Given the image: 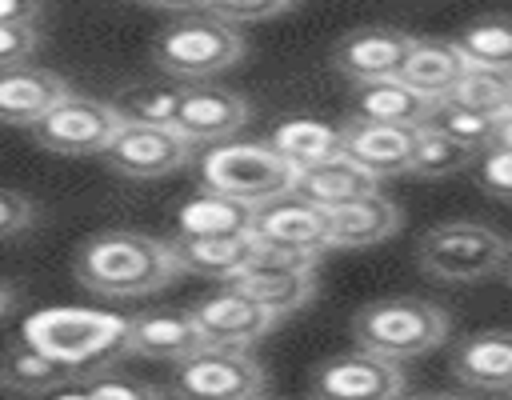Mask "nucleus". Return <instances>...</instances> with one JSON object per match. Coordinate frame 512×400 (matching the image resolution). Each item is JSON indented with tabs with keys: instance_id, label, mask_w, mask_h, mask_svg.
I'll return each mask as SVG.
<instances>
[{
	"instance_id": "nucleus-26",
	"label": "nucleus",
	"mask_w": 512,
	"mask_h": 400,
	"mask_svg": "<svg viewBox=\"0 0 512 400\" xmlns=\"http://www.w3.org/2000/svg\"><path fill=\"white\" fill-rule=\"evenodd\" d=\"M256 208L220 196V192H196L176 212V236H244L252 232Z\"/></svg>"
},
{
	"instance_id": "nucleus-38",
	"label": "nucleus",
	"mask_w": 512,
	"mask_h": 400,
	"mask_svg": "<svg viewBox=\"0 0 512 400\" xmlns=\"http://www.w3.org/2000/svg\"><path fill=\"white\" fill-rule=\"evenodd\" d=\"M44 8L36 0H0V28H40Z\"/></svg>"
},
{
	"instance_id": "nucleus-30",
	"label": "nucleus",
	"mask_w": 512,
	"mask_h": 400,
	"mask_svg": "<svg viewBox=\"0 0 512 400\" xmlns=\"http://www.w3.org/2000/svg\"><path fill=\"white\" fill-rule=\"evenodd\" d=\"M448 100H456V104H464V108H472V112H480V116L500 120V116L512 112V72H496V68H476V64H468Z\"/></svg>"
},
{
	"instance_id": "nucleus-35",
	"label": "nucleus",
	"mask_w": 512,
	"mask_h": 400,
	"mask_svg": "<svg viewBox=\"0 0 512 400\" xmlns=\"http://www.w3.org/2000/svg\"><path fill=\"white\" fill-rule=\"evenodd\" d=\"M36 224V204L24 196V192H12V188H0V240L4 236H20Z\"/></svg>"
},
{
	"instance_id": "nucleus-22",
	"label": "nucleus",
	"mask_w": 512,
	"mask_h": 400,
	"mask_svg": "<svg viewBox=\"0 0 512 400\" xmlns=\"http://www.w3.org/2000/svg\"><path fill=\"white\" fill-rule=\"evenodd\" d=\"M400 228V208L372 192L356 204L328 212V248H372Z\"/></svg>"
},
{
	"instance_id": "nucleus-25",
	"label": "nucleus",
	"mask_w": 512,
	"mask_h": 400,
	"mask_svg": "<svg viewBox=\"0 0 512 400\" xmlns=\"http://www.w3.org/2000/svg\"><path fill=\"white\" fill-rule=\"evenodd\" d=\"M436 100H424L400 80H380V84H360L356 88V120L368 124H388V128H424L432 116Z\"/></svg>"
},
{
	"instance_id": "nucleus-17",
	"label": "nucleus",
	"mask_w": 512,
	"mask_h": 400,
	"mask_svg": "<svg viewBox=\"0 0 512 400\" xmlns=\"http://www.w3.org/2000/svg\"><path fill=\"white\" fill-rule=\"evenodd\" d=\"M68 96H72V88L52 68H40V64L4 68L0 72V124L36 128Z\"/></svg>"
},
{
	"instance_id": "nucleus-18",
	"label": "nucleus",
	"mask_w": 512,
	"mask_h": 400,
	"mask_svg": "<svg viewBox=\"0 0 512 400\" xmlns=\"http://www.w3.org/2000/svg\"><path fill=\"white\" fill-rule=\"evenodd\" d=\"M452 376L476 392H512V332L492 328L456 344Z\"/></svg>"
},
{
	"instance_id": "nucleus-11",
	"label": "nucleus",
	"mask_w": 512,
	"mask_h": 400,
	"mask_svg": "<svg viewBox=\"0 0 512 400\" xmlns=\"http://www.w3.org/2000/svg\"><path fill=\"white\" fill-rule=\"evenodd\" d=\"M420 36L404 32V28H388V24H376V28H356L348 36H340V44L332 48V64L340 76L356 80L360 84H380V80H396L404 60L412 56Z\"/></svg>"
},
{
	"instance_id": "nucleus-2",
	"label": "nucleus",
	"mask_w": 512,
	"mask_h": 400,
	"mask_svg": "<svg viewBox=\"0 0 512 400\" xmlns=\"http://www.w3.org/2000/svg\"><path fill=\"white\" fill-rule=\"evenodd\" d=\"M124 336H128V320L116 312H100V308H40L24 320L20 340L28 348H36L40 356L56 360L60 368L84 376L88 368L108 364L112 356L124 352Z\"/></svg>"
},
{
	"instance_id": "nucleus-28",
	"label": "nucleus",
	"mask_w": 512,
	"mask_h": 400,
	"mask_svg": "<svg viewBox=\"0 0 512 400\" xmlns=\"http://www.w3.org/2000/svg\"><path fill=\"white\" fill-rule=\"evenodd\" d=\"M76 372L60 368L56 360L40 356L36 348H28L24 340H16L4 356H0V384L4 388H20V392H56L64 384H72Z\"/></svg>"
},
{
	"instance_id": "nucleus-12",
	"label": "nucleus",
	"mask_w": 512,
	"mask_h": 400,
	"mask_svg": "<svg viewBox=\"0 0 512 400\" xmlns=\"http://www.w3.org/2000/svg\"><path fill=\"white\" fill-rule=\"evenodd\" d=\"M252 240L264 248H284L300 256H324L328 252V212L300 200L296 192H284L256 208L252 216Z\"/></svg>"
},
{
	"instance_id": "nucleus-8",
	"label": "nucleus",
	"mask_w": 512,
	"mask_h": 400,
	"mask_svg": "<svg viewBox=\"0 0 512 400\" xmlns=\"http://www.w3.org/2000/svg\"><path fill=\"white\" fill-rule=\"evenodd\" d=\"M176 400H256L264 396V364L248 348H204L176 364Z\"/></svg>"
},
{
	"instance_id": "nucleus-34",
	"label": "nucleus",
	"mask_w": 512,
	"mask_h": 400,
	"mask_svg": "<svg viewBox=\"0 0 512 400\" xmlns=\"http://www.w3.org/2000/svg\"><path fill=\"white\" fill-rule=\"evenodd\" d=\"M476 180H480L492 196L512 200V148L492 144L488 152H480V156H476Z\"/></svg>"
},
{
	"instance_id": "nucleus-45",
	"label": "nucleus",
	"mask_w": 512,
	"mask_h": 400,
	"mask_svg": "<svg viewBox=\"0 0 512 400\" xmlns=\"http://www.w3.org/2000/svg\"><path fill=\"white\" fill-rule=\"evenodd\" d=\"M500 400H512V392H504V396H500Z\"/></svg>"
},
{
	"instance_id": "nucleus-16",
	"label": "nucleus",
	"mask_w": 512,
	"mask_h": 400,
	"mask_svg": "<svg viewBox=\"0 0 512 400\" xmlns=\"http://www.w3.org/2000/svg\"><path fill=\"white\" fill-rule=\"evenodd\" d=\"M416 132L420 128H388V124H368L352 116L348 124H340V156H348L372 180L400 176L412 164Z\"/></svg>"
},
{
	"instance_id": "nucleus-24",
	"label": "nucleus",
	"mask_w": 512,
	"mask_h": 400,
	"mask_svg": "<svg viewBox=\"0 0 512 400\" xmlns=\"http://www.w3.org/2000/svg\"><path fill=\"white\" fill-rule=\"evenodd\" d=\"M464 68L468 64L452 48V40H416V48L404 60V68H400L396 80L408 84L412 92H420L424 100H448L452 88L460 84Z\"/></svg>"
},
{
	"instance_id": "nucleus-13",
	"label": "nucleus",
	"mask_w": 512,
	"mask_h": 400,
	"mask_svg": "<svg viewBox=\"0 0 512 400\" xmlns=\"http://www.w3.org/2000/svg\"><path fill=\"white\" fill-rule=\"evenodd\" d=\"M188 316H192L204 348H252L280 324L272 312H264L260 304H252L248 296H240L228 284L220 292L204 296Z\"/></svg>"
},
{
	"instance_id": "nucleus-7",
	"label": "nucleus",
	"mask_w": 512,
	"mask_h": 400,
	"mask_svg": "<svg viewBox=\"0 0 512 400\" xmlns=\"http://www.w3.org/2000/svg\"><path fill=\"white\" fill-rule=\"evenodd\" d=\"M316 264H320L316 256H300V252L256 244V256L248 260V268L228 288H236L240 296H248L252 304H260L264 312L284 320V316H292L296 308H304L312 300Z\"/></svg>"
},
{
	"instance_id": "nucleus-33",
	"label": "nucleus",
	"mask_w": 512,
	"mask_h": 400,
	"mask_svg": "<svg viewBox=\"0 0 512 400\" xmlns=\"http://www.w3.org/2000/svg\"><path fill=\"white\" fill-rule=\"evenodd\" d=\"M204 16L228 24L232 32H244L248 24H264V20H276V16H288L292 4H276V0H260V4H200Z\"/></svg>"
},
{
	"instance_id": "nucleus-27",
	"label": "nucleus",
	"mask_w": 512,
	"mask_h": 400,
	"mask_svg": "<svg viewBox=\"0 0 512 400\" xmlns=\"http://www.w3.org/2000/svg\"><path fill=\"white\" fill-rule=\"evenodd\" d=\"M452 48L460 52L464 64L512 72V16H480L464 24L452 36Z\"/></svg>"
},
{
	"instance_id": "nucleus-4",
	"label": "nucleus",
	"mask_w": 512,
	"mask_h": 400,
	"mask_svg": "<svg viewBox=\"0 0 512 400\" xmlns=\"http://www.w3.org/2000/svg\"><path fill=\"white\" fill-rule=\"evenodd\" d=\"M168 16H176L168 28H160L156 44H152V60L180 80H204L216 76L224 68H232L244 56V36L232 32L228 24L204 16L200 4L192 8H164Z\"/></svg>"
},
{
	"instance_id": "nucleus-5",
	"label": "nucleus",
	"mask_w": 512,
	"mask_h": 400,
	"mask_svg": "<svg viewBox=\"0 0 512 400\" xmlns=\"http://www.w3.org/2000/svg\"><path fill=\"white\" fill-rule=\"evenodd\" d=\"M508 252H512L508 236H500L496 228H488L480 220L432 224L416 244L420 268L448 284H476V280L496 276L504 268Z\"/></svg>"
},
{
	"instance_id": "nucleus-21",
	"label": "nucleus",
	"mask_w": 512,
	"mask_h": 400,
	"mask_svg": "<svg viewBox=\"0 0 512 400\" xmlns=\"http://www.w3.org/2000/svg\"><path fill=\"white\" fill-rule=\"evenodd\" d=\"M292 192H296L300 200L316 204L320 212H336V208H344V204H356V200L372 196V192H376V180H372L364 168H356L348 156H336V160H324V164H316V168L296 172Z\"/></svg>"
},
{
	"instance_id": "nucleus-3",
	"label": "nucleus",
	"mask_w": 512,
	"mask_h": 400,
	"mask_svg": "<svg viewBox=\"0 0 512 400\" xmlns=\"http://www.w3.org/2000/svg\"><path fill=\"white\" fill-rule=\"evenodd\" d=\"M448 312L420 296H388L372 300L356 312L352 336L356 348L384 356V360H412L424 352H436L448 340Z\"/></svg>"
},
{
	"instance_id": "nucleus-6",
	"label": "nucleus",
	"mask_w": 512,
	"mask_h": 400,
	"mask_svg": "<svg viewBox=\"0 0 512 400\" xmlns=\"http://www.w3.org/2000/svg\"><path fill=\"white\" fill-rule=\"evenodd\" d=\"M200 184H204V192H220L248 208H260V204L292 192L296 168L284 164L268 144L228 140L200 156Z\"/></svg>"
},
{
	"instance_id": "nucleus-9",
	"label": "nucleus",
	"mask_w": 512,
	"mask_h": 400,
	"mask_svg": "<svg viewBox=\"0 0 512 400\" xmlns=\"http://www.w3.org/2000/svg\"><path fill=\"white\" fill-rule=\"evenodd\" d=\"M120 128H124V120L116 116V108L108 100L72 92L32 128V136L48 152H60V156H104Z\"/></svg>"
},
{
	"instance_id": "nucleus-37",
	"label": "nucleus",
	"mask_w": 512,
	"mask_h": 400,
	"mask_svg": "<svg viewBox=\"0 0 512 400\" xmlns=\"http://www.w3.org/2000/svg\"><path fill=\"white\" fill-rule=\"evenodd\" d=\"M88 392H92L96 400H164L160 388H152V384H140V380H112V376L92 380Z\"/></svg>"
},
{
	"instance_id": "nucleus-14",
	"label": "nucleus",
	"mask_w": 512,
	"mask_h": 400,
	"mask_svg": "<svg viewBox=\"0 0 512 400\" xmlns=\"http://www.w3.org/2000/svg\"><path fill=\"white\" fill-rule=\"evenodd\" d=\"M192 156V144L176 128H148V124H124L104 152L108 168L128 180H156L176 168H184Z\"/></svg>"
},
{
	"instance_id": "nucleus-20",
	"label": "nucleus",
	"mask_w": 512,
	"mask_h": 400,
	"mask_svg": "<svg viewBox=\"0 0 512 400\" xmlns=\"http://www.w3.org/2000/svg\"><path fill=\"white\" fill-rule=\"evenodd\" d=\"M124 352L180 364V360L204 352V340H200V332H196L188 312H148V316H132L128 320Z\"/></svg>"
},
{
	"instance_id": "nucleus-19",
	"label": "nucleus",
	"mask_w": 512,
	"mask_h": 400,
	"mask_svg": "<svg viewBox=\"0 0 512 400\" xmlns=\"http://www.w3.org/2000/svg\"><path fill=\"white\" fill-rule=\"evenodd\" d=\"M168 248L176 256L180 272L224 280V284H232L248 268V260L256 256L252 232H244V236H172Z\"/></svg>"
},
{
	"instance_id": "nucleus-44",
	"label": "nucleus",
	"mask_w": 512,
	"mask_h": 400,
	"mask_svg": "<svg viewBox=\"0 0 512 400\" xmlns=\"http://www.w3.org/2000/svg\"><path fill=\"white\" fill-rule=\"evenodd\" d=\"M256 400H280V396H256Z\"/></svg>"
},
{
	"instance_id": "nucleus-41",
	"label": "nucleus",
	"mask_w": 512,
	"mask_h": 400,
	"mask_svg": "<svg viewBox=\"0 0 512 400\" xmlns=\"http://www.w3.org/2000/svg\"><path fill=\"white\" fill-rule=\"evenodd\" d=\"M12 304H16V288H12V284H4V280H0V320H4V316H8V312H12Z\"/></svg>"
},
{
	"instance_id": "nucleus-10",
	"label": "nucleus",
	"mask_w": 512,
	"mask_h": 400,
	"mask_svg": "<svg viewBox=\"0 0 512 400\" xmlns=\"http://www.w3.org/2000/svg\"><path fill=\"white\" fill-rule=\"evenodd\" d=\"M404 372L400 364L372 356L364 348L340 352L312 372V400H400Z\"/></svg>"
},
{
	"instance_id": "nucleus-39",
	"label": "nucleus",
	"mask_w": 512,
	"mask_h": 400,
	"mask_svg": "<svg viewBox=\"0 0 512 400\" xmlns=\"http://www.w3.org/2000/svg\"><path fill=\"white\" fill-rule=\"evenodd\" d=\"M48 400H96L88 388H56V392H48Z\"/></svg>"
},
{
	"instance_id": "nucleus-36",
	"label": "nucleus",
	"mask_w": 512,
	"mask_h": 400,
	"mask_svg": "<svg viewBox=\"0 0 512 400\" xmlns=\"http://www.w3.org/2000/svg\"><path fill=\"white\" fill-rule=\"evenodd\" d=\"M40 48V28H0V72L20 68Z\"/></svg>"
},
{
	"instance_id": "nucleus-1",
	"label": "nucleus",
	"mask_w": 512,
	"mask_h": 400,
	"mask_svg": "<svg viewBox=\"0 0 512 400\" xmlns=\"http://www.w3.org/2000/svg\"><path fill=\"white\" fill-rule=\"evenodd\" d=\"M180 276L168 240L112 228L76 252V280L100 296H144Z\"/></svg>"
},
{
	"instance_id": "nucleus-42",
	"label": "nucleus",
	"mask_w": 512,
	"mask_h": 400,
	"mask_svg": "<svg viewBox=\"0 0 512 400\" xmlns=\"http://www.w3.org/2000/svg\"><path fill=\"white\" fill-rule=\"evenodd\" d=\"M412 400H468V396H456V392H424V396H412Z\"/></svg>"
},
{
	"instance_id": "nucleus-29",
	"label": "nucleus",
	"mask_w": 512,
	"mask_h": 400,
	"mask_svg": "<svg viewBox=\"0 0 512 400\" xmlns=\"http://www.w3.org/2000/svg\"><path fill=\"white\" fill-rule=\"evenodd\" d=\"M424 128H432V132L456 140V144L468 148L472 156H480V152H488V148L496 144V120H492V116H480V112H472V108H464V104H456V100H436Z\"/></svg>"
},
{
	"instance_id": "nucleus-31",
	"label": "nucleus",
	"mask_w": 512,
	"mask_h": 400,
	"mask_svg": "<svg viewBox=\"0 0 512 400\" xmlns=\"http://www.w3.org/2000/svg\"><path fill=\"white\" fill-rule=\"evenodd\" d=\"M180 88H168V84H140V88H128L120 92V100H112L116 116L124 124H148V128H172L176 120V108H180Z\"/></svg>"
},
{
	"instance_id": "nucleus-15",
	"label": "nucleus",
	"mask_w": 512,
	"mask_h": 400,
	"mask_svg": "<svg viewBox=\"0 0 512 400\" xmlns=\"http://www.w3.org/2000/svg\"><path fill=\"white\" fill-rule=\"evenodd\" d=\"M248 116H252L248 100L228 88H188L180 96L172 128L188 144H216V140L228 144V136H236L248 124Z\"/></svg>"
},
{
	"instance_id": "nucleus-40",
	"label": "nucleus",
	"mask_w": 512,
	"mask_h": 400,
	"mask_svg": "<svg viewBox=\"0 0 512 400\" xmlns=\"http://www.w3.org/2000/svg\"><path fill=\"white\" fill-rule=\"evenodd\" d=\"M496 144H500V148H512V112L496 120Z\"/></svg>"
},
{
	"instance_id": "nucleus-23",
	"label": "nucleus",
	"mask_w": 512,
	"mask_h": 400,
	"mask_svg": "<svg viewBox=\"0 0 512 400\" xmlns=\"http://www.w3.org/2000/svg\"><path fill=\"white\" fill-rule=\"evenodd\" d=\"M268 148H272L284 164H292L296 172H304V168H316V164L340 156V128L328 124V120L292 116V120H280V124L272 128Z\"/></svg>"
},
{
	"instance_id": "nucleus-43",
	"label": "nucleus",
	"mask_w": 512,
	"mask_h": 400,
	"mask_svg": "<svg viewBox=\"0 0 512 400\" xmlns=\"http://www.w3.org/2000/svg\"><path fill=\"white\" fill-rule=\"evenodd\" d=\"M500 272H504V280L512 284V252H508V260H504V268H500Z\"/></svg>"
},
{
	"instance_id": "nucleus-32",
	"label": "nucleus",
	"mask_w": 512,
	"mask_h": 400,
	"mask_svg": "<svg viewBox=\"0 0 512 400\" xmlns=\"http://www.w3.org/2000/svg\"><path fill=\"white\" fill-rule=\"evenodd\" d=\"M468 160H472L468 148H460L456 140H448V136H440V132H432V128H420V132H416V144H412V164H408V172H412V176H424V180H444V176L468 168Z\"/></svg>"
}]
</instances>
